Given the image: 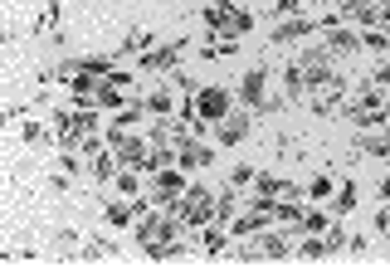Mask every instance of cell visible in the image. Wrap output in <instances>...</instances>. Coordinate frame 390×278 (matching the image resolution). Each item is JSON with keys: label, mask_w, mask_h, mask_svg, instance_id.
Returning <instances> with one entry per match:
<instances>
[{"label": "cell", "mask_w": 390, "mask_h": 278, "mask_svg": "<svg viewBox=\"0 0 390 278\" xmlns=\"http://www.w3.org/2000/svg\"><path fill=\"white\" fill-rule=\"evenodd\" d=\"M186 54V39H176V44H161V49H146L141 54V69H151V74H166L176 69V59Z\"/></svg>", "instance_id": "8"}, {"label": "cell", "mask_w": 390, "mask_h": 278, "mask_svg": "<svg viewBox=\"0 0 390 278\" xmlns=\"http://www.w3.org/2000/svg\"><path fill=\"white\" fill-rule=\"evenodd\" d=\"M210 162H215V157H210V147H205V142H181V157H176V167L181 171H200V167H210Z\"/></svg>", "instance_id": "9"}, {"label": "cell", "mask_w": 390, "mask_h": 278, "mask_svg": "<svg viewBox=\"0 0 390 278\" xmlns=\"http://www.w3.org/2000/svg\"><path fill=\"white\" fill-rule=\"evenodd\" d=\"M303 10H307V0H274V15H283V20H293Z\"/></svg>", "instance_id": "22"}, {"label": "cell", "mask_w": 390, "mask_h": 278, "mask_svg": "<svg viewBox=\"0 0 390 278\" xmlns=\"http://www.w3.org/2000/svg\"><path fill=\"white\" fill-rule=\"evenodd\" d=\"M312 200H327V195H332V181H327V176H317V181H312Z\"/></svg>", "instance_id": "25"}, {"label": "cell", "mask_w": 390, "mask_h": 278, "mask_svg": "<svg viewBox=\"0 0 390 278\" xmlns=\"http://www.w3.org/2000/svg\"><path fill=\"white\" fill-rule=\"evenodd\" d=\"M322 49H327L332 59H351L356 49H361V34H356V29H346V25H332V29H327V44H322Z\"/></svg>", "instance_id": "7"}, {"label": "cell", "mask_w": 390, "mask_h": 278, "mask_svg": "<svg viewBox=\"0 0 390 278\" xmlns=\"http://www.w3.org/2000/svg\"><path fill=\"white\" fill-rule=\"evenodd\" d=\"M191 186H186V176L176 167H161V171H151V195H156V205H166V200H176V195H186Z\"/></svg>", "instance_id": "5"}, {"label": "cell", "mask_w": 390, "mask_h": 278, "mask_svg": "<svg viewBox=\"0 0 390 278\" xmlns=\"http://www.w3.org/2000/svg\"><path fill=\"white\" fill-rule=\"evenodd\" d=\"M244 137H249V112H229L220 122V142L234 147V142H244Z\"/></svg>", "instance_id": "10"}, {"label": "cell", "mask_w": 390, "mask_h": 278, "mask_svg": "<svg viewBox=\"0 0 390 278\" xmlns=\"http://www.w3.org/2000/svg\"><path fill=\"white\" fill-rule=\"evenodd\" d=\"M381 29L390 34V5H381Z\"/></svg>", "instance_id": "27"}, {"label": "cell", "mask_w": 390, "mask_h": 278, "mask_svg": "<svg viewBox=\"0 0 390 278\" xmlns=\"http://www.w3.org/2000/svg\"><path fill=\"white\" fill-rule=\"evenodd\" d=\"M224 249H229V234L220 229V220L205 224V254H224Z\"/></svg>", "instance_id": "15"}, {"label": "cell", "mask_w": 390, "mask_h": 278, "mask_svg": "<svg viewBox=\"0 0 390 278\" xmlns=\"http://www.w3.org/2000/svg\"><path fill=\"white\" fill-rule=\"evenodd\" d=\"M239 103H244V108H259V112H274L283 103L279 93L269 98V69H249V74L239 79Z\"/></svg>", "instance_id": "3"}, {"label": "cell", "mask_w": 390, "mask_h": 278, "mask_svg": "<svg viewBox=\"0 0 390 278\" xmlns=\"http://www.w3.org/2000/svg\"><path fill=\"white\" fill-rule=\"evenodd\" d=\"M146 49H151V34H146V29H132V34L122 39V54H146Z\"/></svg>", "instance_id": "16"}, {"label": "cell", "mask_w": 390, "mask_h": 278, "mask_svg": "<svg viewBox=\"0 0 390 278\" xmlns=\"http://www.w3.org/2000/svg\"><path fill=\"white\" fill-rule=\"evenodd\" d=\"M346 98H351V84H346L336 69L322 79V84H312V93H307V103L317 112H346Z\"/></svg>", "instance_id": "2"}, {"label": "cell", "mask_w": 390, "mask_h": 278, "mask_svg": "<svg viewBox=\"0 0 390 278\" xmlns=\"http://www.w3.org/2000/svg\"><path fill=\"white\" fill-rule=\"evenodd\" d=\"M195 112H200L205 122H224V117L234 112V98H229L224 88H200V93H195Z\"/></svg>", "instance_id": "4"}, {"label": "cell", "mask_w": 390, "mask_h": 278, "mask_svg": "<svg viewBox=\"0 0 390 278\" xmlns=\"http://www.w3.org/2000/svg\"><path fill=\"white\" fill-rule=\"evenodd\" d=\"M137 176H141V171H132V167H122V171H117V191L127 195V200L137 195Z\"/></svg>", "instance_id": "21"}, {"label": "cell", "mask_w": 390, "mask_h": 278, "mask_svg": "<svg viewBox=\"0 0 390 278\" xmlns=\"http://www.w3.org/2000/svg\"><path fill=\"white\" fill-rule=\"evenodd\" d=\"M288 254V244H283L279 234H264V244H259V259H283Z\"/></svg>", "instance_id": "20"}, {"label": "cell", "mask_w": 390, "mask_h": 278, "mask_svg": "<svg viewBox=\"0 0 390 278\" xmlns=\"http://www.w3.org/2000/svg\"><path fill=\"white\" fill-rule=\"evenodd\" d=\"M249 181H254V167H249V162H239V167L229 171V186H239V191H244Z\"/></svg>", "instance_id": "23"}, {"label": "cell", "mask_w": 390, "mask_h": 278, "mask_svg": "<svg viewBox=\"0 0 390 278\" xmlns=\"http://www.w3.org/2000/svg\"><path fill=\"white\" fill-rule=\"evenodd\" d=\"M361 49H371V54H390V34H386V29H371V34L361 39Z\"/></svg>", "instance_id": "18"}, {"label": "cell", "mask_w": 390, "mask_h": 278, "mask_svg": "<svg viewBox=\"0 0 390 278\" xmlns=\"http://www.w3.org/2000/svg\"><path fill=\"white\" fill-rule=\"evenodd\" d=\"M381 200H390V176H386V181H381Z\"/></svg>", "instance_id": "28"}, {"label": "cell", "mask_w": 390, "mask_h": 278, "mask_svg": "<svg viewBox=\"0 0 390 278\" xmlns=\"http://www.w3.org/2000/svg\"><path fill=\"white\" fill-rule=\"evenodd\" d=\"M103 215H108V224H127V220H137V210H132V200H127V205H117V200H112V205L103 210Z\"/></svg>", "instance_id": "19"}, {"label": "cell", "mask_w": 390, "mask_h": 278, "mask_svg": "<svg viewBox=\"0 0 390 278\" xmlns=\"http://www.w3.org/2000/svg\"><path fill=\"white\" fill-rule=\"evenodd\" d=\"M346 210H356V181H346V186H336L332 215H346Z\"/></svg>", "instance_id": "13"}, {"label": "cell", "mask_w": 390, "mask_h": 278, "mask_svg": "<svg viewBox=\"0 0 390 278\" xmlns=\"http://www.w3.org/2000/svg\"><path fill=\"white\" fill-rule=\"evenodd\" d=\"M298 229H303V234H322V229H327V215H322V210H303Z\"/></svg>", "instance_id": "17"}, {"label": "cell", "mask_w": 390, "mask_h": 278, "mask_svg": "<svg viewBox=\"0 0 390 278\" xmlns=\"http://www.w3.org/2000/svg\"><path fill=\"white\" fill-rule=\"evenodd\" d=\"M171 93H176V88H156V93L146 98V112H156V117H166V112L176 108V98H171Z\"/></svg>", "instance_id": "14"}, {"label": "cell", "mask_w": 390, "mask_h": 278, "mask_svg": "<svg viewBox=\"0 0 390 278\" xmlns=\"http://www.w3.org/2000/svg\"><path fill=\"white\" fill-rule=\"evenodd\" d=\"M298 254H303V259H322V254H327V239H307V244H298Z\"/></svg>", "instance_id": "24"}, {"label": "cell", "mask_w": 390, "mask_h": 278, "mask_svg": "<svg viewBox=\"0 0 390 278\" xmlns=\"http://www.w3.org/2000/svg\"><path fill=\"white\" fill-rule=\"evenodd\" d=\"M371 84H376V88H390V64H381V69L371 74Z\"/></svg>", "instance_id": "26"}, {"label": "cell", "mask_w": 390, "mask_h": 278, "mask_svg": "<svg viewBox=\"0 0 390 278\" xmlns=\"http://www.w3.org/2000/svg\"><path fill=\"white\" fill-rule=\"evenodd\" d=\"M356 152H366V157H390V132H361Z\"/></svg>", "instance_id": "11"}, {"label": "cell", "mask_w": 390, "mask_h": 278, "mask_svg": "<svg viewBox=\"0 0 390 278\" xmlns=\"http://www.w3.org/2000/svg\"><path fill=\"white\" fill-rule=\"evenodd\" d=\"M176 224H181V220H171V215H141V224H137L141 254H146V259H156V254L176 239Z\"/></svg>", "instance_id": "1"}, {"label": "cell", "mask_w": 390, "mask_h": 278, "mask_svg": "<svg viewBox=\"0 0 390 278\" xmlns=\"http://www.w3.org/2000/svg\"><path fill=\"white\" fill-rule=\"evenodd\" d=\"M264 229H269V210H254L244 220H234V239H239V234H264Z\"/></svg>", "instance_id": "12"}, {"label": "cell", "mask_w": 390, "mask_h": 278, "mask_svg": "<svg viewBox=\"0 0 390 278\" xmlns=\"http://www.w3.org/2000/svg\"><path fill=\"white\" fill-rule=\"evenodd\" d=\"M317 20L312 15H293V20H283V25H274V44H293V39H312L317 34Z\"/></svg>", "instance_id": "6"}]
</instances>
